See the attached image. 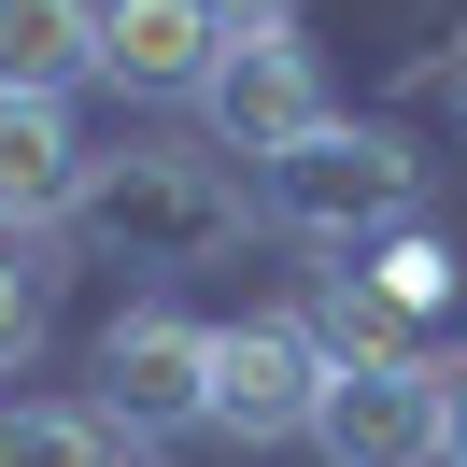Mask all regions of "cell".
Listing matches in <instances>:
<instances>
[{"label": "cell", "mask_w": 467, "mask_h": 467, "mask_svg": "<svg viewBox=\"0 0 467 467\" xmlns=\"http://www.w3.org/2000/svg\"><path fill=\"white\" fill-rule=\"evenodd\" d=\"M255 213L284 241H312V255H368L382 227H425V156H410L397 128H340L326 114L297 156L255 171Z\"/></svg>", "instance_id": "1"}, {"label": "cell", "mask_w": 467, "mask_h": 467, "mask_svg": "<svg viewBox=\"0 0 467 467\" xmlns=\"http://www.w3.org/2000/svg\"><path fill=\"white\" fill-rule=\"evenodd\" d=\"M71 227H99L128 269H213L241 241V184H227L213 142H128V156L86 171V213Z\"/></svg>", "instance_id": "2"}, {"label": "cell", "mask_w": 467, "mask_h": 467, "mask_svg": "<svg viewBox=\"0 0 467 467\" xmlns=\"http://www.w3.org/2000/svg\"><path fill=\"white\" fill-rule=\"evenodd\" d=\"M312 410H326V354L297 340V312H241V326H213V425H227L241 453L312 439Z\"/></svg>", "instance_id": "3"}, {"label": "cell", "mask_w": 467, "mask_h": 467, "mask_svg": "<svg viewBox=\"0 0 467 467\" xmlns=\"http://www.w3.org/2000/svg\"><path fill=\"white\" fill-rule=\"evenodd\" d=\"M312 453L326 467H439L453 453V382H439L425 354H410V368H326Z\"/></svg>", "instance_id": "4"}, {"label": "cell", "mask_w": 467, "mask_h": 467, "mask_svg": "<svg viewBox=\"0 0 467 467\" xmlns=\"http://www.w3.org/2000/svg\"><path fill=\"white\" fill-rule=\"evenodd\" d=\"M199 114H213V156H297L326 128V71H312V43L297 29H241L227 57H213V86H199Z\"/></svg>", "instance_id": "5"}, {"label": "cell", "mask_w": 467, "mask_h": 467, "mask_svg": "<svg viewBox=\"0 0 467 467\" xmlns=\"http://www.w3.org/2000/svg\"><path fill=\"white\" fill-rule=\"evenodd\" d=\"M99 425H114V439L213 425V326L199 312H128L114 340H99Z\"/></svg>", "instance_id": "6"}, {"label": "cell", "mask_w": 467, "mask_h": 467, "mask_svg": "<svg viewBox=\"0 0 467 467\" xmlns=\"http://www.w3.org/2000/svg\"><path fill=\"white\" fill-rule=\"evenodd\" d=\"M86 128H71V99H0V255L15 241H57L71 213H86Z\"/></svg>", "instance_id": "7"}, {"label": "cell", "mask_w": 467, "mask_h": 467, "mask_svg": "<svg viewBox=\"0 0 467 467\" xmlns=\"http://www.w3.org/2000/svg\"><path fill=\"white\" fill-rule=\"evenodd\" d=\"M213 57H227V29H213L199 0H99V86H128V99H199Z\"/></svg>", "instance_id": "8"}, {"label": "cell", "mask_w": 467, "mask_h": 467, "mask_svg": "<svg viewBox=\"0 0 467 467\" xmlns=\"http://www.w3.org/2000/svg\"><path fill=\"white\" fill-rule=\"evenodd\" d=\"M99 71V0H0V99H71Z\"/></svg>", "instance_id": "9"}, {"label": "cell", "mask_w": 467, "mask_h": 467, "mask_svg": "<svg viewBox=\"0 0 467 467\" xmlns=\"http://www.w3.org/2000/svg\"><path fill=\"white\" fill-rule=\"evenodd\" d=\"M297 340H312L326 368H410V312L368 284V269H312V297H297Z\"/></svg>", "instance_id": "10"}, {"label": "cell", "mask_w": 467, "mask_h": 467, "mask_svg": "<svg viewBox=\"0 0 467 467\" xmlns=\"http://www.w3.org/2000/svg\"><path fill=\"white\" fill-rule=\"evenodd\" d=\"M0 467H114V425L57 397H0Z\"/></svg>", "instance_id": "11"}, {"label": "cell", "mask_w": 467, "mask_h": 467, "mask_svg": "<svg viewBox=\"0 0 467 467\" xmlns=\"http://www.w3.org/2000/svg\"><path fill=\"white\" fill-rule=\"evenodd\" d=\"M340 269H368V284H382V297H397V312H410V326H425V312H439V297H453V241H439V227H382V241H368V255H340Z\"/></svg>", "instance_id": "12"}, {"label": "cell", "mask_w": 467, "mask_h": 467, "mask_svg": "<svg viewBox=\"0 0 467 467\" xmlns=\"http://www.w3.org/2000/svg\"><path fill=\"white\" fill-rule=\"evenodd\" d=\"M29 354H43V269H15V255H0V382L29 368Z\"/></svg>", "instance_id": "13"}, {"label": "cell", "mask_w": 467, "mask_h": 467, "mask_svg": "<svg viewBox=\"0 0 467 467\" xmlns=\"http://www.w3.org/2000/svg\"><path fill=\"white\" fill-rule=\"evenodd\" d=\"M199 15H213L227 43H241V29H284V0H199Z\"/></svg>", "instance_id": "14"}, {"label": "cell", "mask_w": 467, "mask_h": 467, "mask_svg": "<svg viewBox=\"0 0 467 467\" xmlns=\"http://www.w3.org/2000/svg\"><path fill=\"white\" fill-rule=\"evenodd\" d=\"M439 382H453V453H439V467H467V368H439Z\"/></svg>", "instance_id": "15"}, {"label": "cell", "mask_w": 467, "mask_h": 467, "mask_svg": "<svg viewBox=\"0 0 467 467\" xmlns=\"http://www.w3.org/2000/svg\"><path fill=\"white\" fill-rule=\"evenodd\" d=\"M453 114H467V57H453Z\"/></svg>", "instance_id": "16"}]
</instances>
